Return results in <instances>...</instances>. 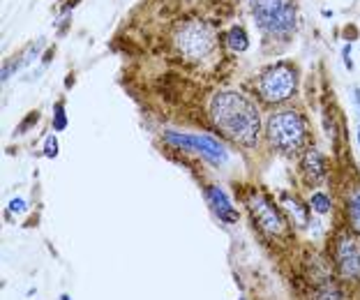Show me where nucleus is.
I'll list each match as a JSON object with an SVG mask.
<instances>
[{
	"mask_svg": "<svg viewBox=\"0 0 360 300\" xmlns=\"http://www.w3.org/2000/svg\"><path fill=\"white\" fill-rule=\"evenodd\" d=\"M342 55H344V65L349 69H353V63H351V44H346L344 49H342Z\"/></svg>",
	"mask_w": 360,
	"mask_h": 300,
	"instance_id": "obj_20",
	"label": "nucleus"
},
{
	"mask_svg": "<svg viewBox=\"0 0 360 300\" xmlns=\"http://www.w3.org/2000/svg\"><path fill=\"white\" fill-rule=\"evenodd\" d=\"M67 127V115H65V106L63 104H55L53 106V129L55 132H63Z\"/></svg>",
	"mask_w": 360,
	"mask_h": 300,
	"instance_id": "obj_15",
	"label": "nucleus"
},
{
	"mask_svg": "<svg viewBox=\"0 0 360 300\" xmlns=\"http://www.w3.org/2000/svg\"><path fill=\"white\" fill-rule=\"evenodd\" d=\"M282 201H284V208H286V210L293 215L295 224H298V226H307V210L303 208V203L293 201L289 194H284V196H282Z\"/></svg>",
	"mask_w": 360,
	"mask_h": 300,
	"instance_id": "obj_12",
	"label": "nucleus"
},
{
	"mask_svg": "<svg viewBox=\"0 0 360 300\" xmlns=\"http://www.w3.org/2000/svg\"><path fill=\"white\" fill-rule=\"evenodd\" d=\"M358 146H360V127H358Z\"/></svg>",
	"mask_w": 360,
	"mask_h": 300,
	"instance_id": "obj_23",
	"label": "nucleus"
},
{
	"mask_svg": "<svg viewBox=\"0 0 360 300\" xmlns=\"http://www.w3.org/2000/svg\"><path fill=\"white\" fill-rule=\"evenodd\" d=\"M346 210H349L351 226H353L355 231H360V187H355L353 192H351V196H349V206H346Z\"/></svg>",
	"mask_w": 360,
	"mask_h": 300,
	"instance_id": "obj_13",
	"label": "nucleus"
},
{
	"mask_svg": "<svg viewBox=\"0 0 360 300\" xmlns=\"http://www.w3.org/2000/svg\"><path fill=\"white\" fill-rule=\"evenodd\" d=\"M337 266H339V275L349 282L360 279V254L353 247L351 240H342L339 249H337Z\"/></svg>",
	"mask_w": 360,
	"mask_h": 300,
	"instance_id": "obj_8",
	"label": "nucleus"
},
{
	"mask_svg": "<svg viewBox=\"0 0 360 300\" xmlns=\"http://www.w3.org/2000/svg\"><path fill=\"white\" fill-rule=\"evenodd\" d=\"M28 208L26 198H12V203H9V210L12 212H23Z\"/></svg>",
	"mask_w": 360,
	"mask_h": 300,
	"instance_id": "obj_19",
	"label": "nucleus"
},
{
	"mask_svg": "<svg viewBox=\"0 0 360 300\" xmlns=\"http://www.w3.org/2000/svg\"><path fill=\"white\" fill-rule=\"evenodd\" d=\"M295 92V72L289 65H275L261 76V97L266 102L291 99Z\"/></svg>",
	"mask_w": 360,
	"mask_h": 300,
	"instance_id": "obj_5",
	"label": "nucleus"
},
{
	"mask_svg": "<svg viewBox=\"0 0 360 300\" xmlns=\"http://www.w3.org/2000/svg\"><path fill=\"white\" fill-rule=\"evenodd\" d=\"M307 136L305 118L295 111H277L268 120V141L279 152H298Z\"/></svg>",
	"mask_w": 360,
	"mask_h": 300,
	"instance_id": "obj_2",
	"label": "nucleus"
},
{
	"mask_svg": "<svg viewBox=\"0 0 360 300\" xmlns=\"http://www.w3.org/2000/svg\"><path fill=\"white\" fill-rule=\"evenodd\" d=\"M210 115L217 129L222 134H226L229 138H233L235 143H240V146H254L258 141V132H261L258 111L240 92L233 90L217 92L212 97Z\"/></svg>",
	"mask_w": 360,
	"mask_h": 300,
	"instance_id": "obj_1",
	"label": "nucleus"
},
{
	"mask_svg": "<svg viewBox=\"0 0 360 300\" xmlns=\"http://www.w3.org/2000/svg\"><path fill=\"white\" fill-rule=\"evenodd\" d=\"M303 171L305 175H307L312 183H316V180L323 178V173H326V169H323V157L318 150H307L303 157Z\"/></svg>",
	"mask_w": 360,
	"mask_h": 300,
	"instance_id": "obj_10",
	"label": "nucleus"
},
{
	"mask_svg": "<svg viewBox=\"0 0 360 300\" xmlns=\"http://www.w3.org/2000/svg\"><path fill=\"white\" fill-rule=\"evenodd\" d=\"M256 23L266 32L284 35L295 28L293 0H247Z\"/></svg>",
	"mask_w": 360,
	"mask_h": 300,
	"instance_id": "obj_3",
	"label": "nucleus"
},
{
	"mask_svg": "<svg viewBox=\"0 0 360 300\" xmlns=\"http://www.w3.org/2000/svg\"><path fill=\"white\" fill-rule=\"evenodd\" d=\"M44 155L49 157V159H53L55 155H58V138L55 136H49L44 143Z\"/></svg>",
	"mask_w": 360,
	"mask_h": 300,
	"instance_id": "obj_17",
	"label": "nucleus"
},
{
	"mask_svg": "<svg viewBox=\"0 0 360 300\" xmlns=\"http://www.w3.org/2000/svg\"><path fill=\"white\" fill-rule=\"evenodd\" d=\"M35 120H37V113H32V115H30V118H28V120H26V123H23V125H21V127H18V132H26V129H28V127H30V125H32V123H35Z\"/></svg>",
	"mask_w": 360,
	"mask_h": 300,
	"instance_id": "obj_21",
	"label": "nucleus"
},
{
	"mask_svg": "<svg viewBox=\"0 0 360 300\" xmlns=\"http://www.w3.org/2000/svg\"><path fill=\"white\" fill-rule=\"evenodd\" d=\"M249 210H252L254 219H256V224L261 226L263 231H268V233H272V235H284L286 222L282 219L279 212L268 203L266 196H261V194L252 196V201H249Z\"/></svg>",
	"mask_w": 360,
	"mask_h": 300,
	"instance_id": "obj_7",
	"label": "nucleus"
},
{
	"mask_svg": "<svg viewBox=\"0 0 360 300\" xmlns=\"http://www.w3.org/2000/svg\"><path fill=\"white\" fill-rule=\"evenodd\" d=\"M312 300H344L342 298V291L335 289V286H326V289H321L316 295H314Z\"/></svg>",
	"mask_w": 360,
	"mask_h": 300,
	"instance_id": "obj_16",
	"label": "nucleus"
},
{
	"mask_svg": "<svg viewBox=\"0 0 360 300\" xmlns=\"http://www.w3.org/2000/svg\"><path fill=\"white\" fill-rule=\"evenodd\" d=\"M353 102L358 104V115H360V90H355V92H353Z\"/></svg>",
	"mask_w": 360,
	"mask_h": 300,
	"instance_id": "obj_22",
	"label": "nucleus"
},
{
	"mask_svg": "<svg viewBox=\"0 0 360 300\" xmlns=\"http://www.w3.org/2000/svg\"><path fill=\"white\" fill-rule=\"evenodd\" d=\"M226 44H229L233 51H245V49H247L249 42H247V32H245V28H240V26L229 28V32H226Z\"/></svg>",
	"mask_w": 360,
	"mask_h": 300,
	"instance_id": "obj_11",
	"label": "nucleus"
},
{
	"mask_svg": "<svg viewBox=\"0 0 360 300\" xmlns=\"http://www.w3.org/2000/svg\"><path fill=\"white\" fill-rule=\"evenodd\" d=\"M63 300H69V295H63Z\"/></svg>",
	"mask_w": 360,
	"mask_h": 300,
	"instance_id": "obj_24",
	"label": "nucleus"
},
{
	"mask_svg": "<svg viewBox=\"0 0 360 300\" xmlns=\"http://www.w3.org/2000/svg\"><path fill=\"white\" fill-rule=\"evenodd\" d=\"M164 141L173 143V146L187 148V150H198L212 162H222L226 157V150L222 148L219 141H215L212 136L198 134V136H189V134H178V132H164Z\"/></svg>",
	"mask_w": 360,
	"mask_h": 300,
	"instance_id": "obj_6",
	"label": "nucleus"
},
{
	"mask_svg": "<svg viewBox=\"0 0 360 300\" xmlns=\"http://www.w3.org/2000/svg\"><path fill=\"white\" fill-rule=\"evenodd\" d=\"M309 206H312V210L314 212H318V215H323V212H328L330 210V198L326 196V194H314L312 196V201H309Z\"/></svg>",
	"mask_w": 360,
	"mask_h": 300,
	"instance_id": "obj_14",
	"label": "nucleus"
},
{
	"mask_svg": "<svg viewBox=\"0 0 360 300\" xmlns=\"http://www.w3.org/2000/svg\"><path fill=\"white\" fill-rule=\"evenodd\" d=\"M206 196H208V201H210V206H212V210H215V215L219 217L222 222H229V224L238 222V212L233 210V206H231L229 196H226V194L222 192L219 187H208Z\"/></svg>",
	"mask_w": 360,
	"mask_h": 300,
	"instance_id": "obj_9",
	"label": "nucleus"
},
{
	"mask_svg": "<svg viewBox=\"0 0 360 300\" xmlns=\"http://www.w3.org/2000/svg\"><path fill=\"white\" fill-rule=\"evenodd\" d=\"M42 46H44V39H39V42H35V44H32V49H30V51H28V55H26V58H23V60H21V63H23V65H30V63H32V60H35V58H37V53H39V51H42Z\"/></svg>",
	"mask_w": 360,
	"mask_h": 300,
	"instance_id": "obj_18",
	"label": "nucleus"
},
{
	"mask_svg": "<svg viewBox=\"0 0 360 300\" xmlns=\"http://www.w3.org/2000/svg\"><path fill=\"white\" fill-rule=\"evenodd\" d=\"M175 49L192 60H203L215 49V35L212 30L201 21H185L175 28L173 32Z\"/></svg>",
	"mask_w": 360,
	"mask_h": 300,
	"instance_id": "obj_4",
	"label": "nucleus"
}]
</instances>
